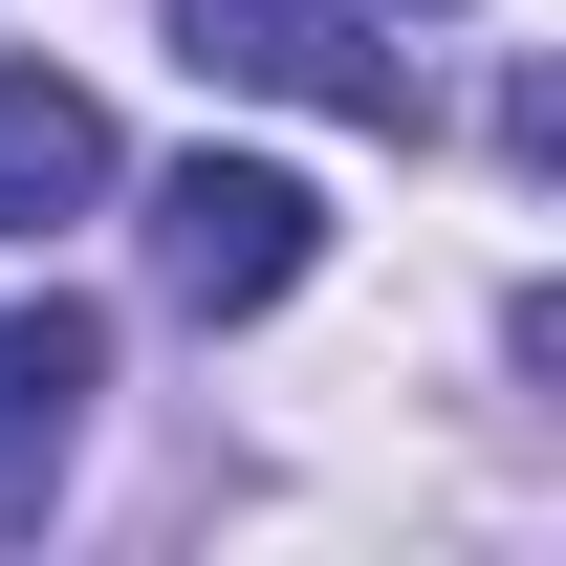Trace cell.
<instances>
[{"label": "cell", "mask_w": 566, "mask_h": 566, "mask_svg": "<svg viewBox=\"0 0 566 566\" xmlns=\"http://www.w3.org/2000/svg\"><path fill=\"white\" fill-rule=\"evenodd\" d=\"M87 392H109V327H87V305H0V545L66 501V458H87Z\"/></svg>", "instance_id": "cell-3"}, {"label": "cell", "mask_w": 566, "mask_h": 566, "mask_svg": "<svg viewBox=\"0 0 566 566\" xmlns=\"http://www.w3.org/2000/svg\"><path fill=\"white\" fill-rule=\"evenodd\" d=\"M305 262H327V197H305L283 153H175V175H153V283H175L197 327H262Z\"/></svg>", "instance_id": "cell-2"}, {"label": "cell", "mask_w": 566, "mask_h": 566, "mask_svg": "<svg viewBox=\"0 0 566 566\" xmlns=\"http://www.w3.org/2000/svg\"><path fill=\"white\" fill-rule=\"evenodd\" d=\"M109 197V109H87L66 66H0V240H44V218Z\"/></svg>", "instance_id": "cell-4"}, {"label": "cell", "mask_w": 566, "mask_h": 566, "mask_svg": "<svg viewBox=\"0 0 566 566\" xmlns=\"http://www.w3.org/2000/svg\"><path fill=\"white\" fill-rule=\"evenodd\" d=\"M175 66L262 87V109H327V132H415V44L370 0H175Z\"/></svg>", "instance_id": "cell-1"}]
</instances>
